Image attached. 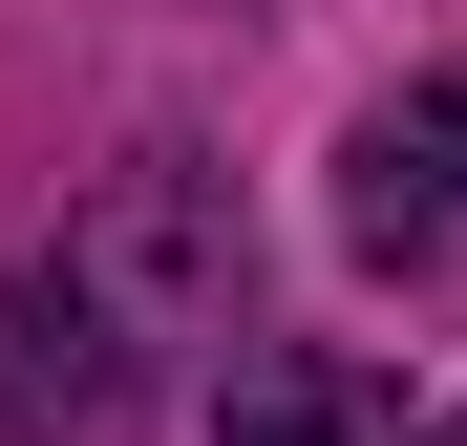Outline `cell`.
Instances as JSON below:
<instances>
[{"instance_id": "6da1fadb", "label": "cell", "mask_w": 467, "mask_h": 446, "mask_svg": "<svg viewBox=\"0 0 467 446\" xmlns=\"http://www.w3.org/2000/svg\"><path fill=\"white\" fill-rule=\"evenodd\" d=\"M0 446H149V319L86 255L0 276Z\"/></svg>"}, {"instance_id": "7a4b0ae2", "label": "cell", "mask_w": 467, "mask_h": 446, "mask_svg": "<svg viewBox=\"0 0 467 446\" xmlns=\"http://www.w3.org/2000/svg\"><path fill=\"white\" fill-rule=\"evenodd\" d=\"M340 234H361L382 276L467 255V64H425L404 107H361V149H340Z\"/></svg>"}, {"instance_id": "3957f363", "label": "cell", "mask_w": 467, "mask_h": 446, "mask_svg": "<svg viewBox=\"0 0 467 446\" xmlns=\"http://www.w3.org/2000/svg\"><path fill=\"white\" fill-rule=\"evenodd\" d=\"M213 446H382V383L319 361V340H255V361H234V404H213Z\"/></svg>"}, {"instance_id": "277c9868", "label": "cell", "mask_w": 467, "mask_h": 446, "mask_svg": "<svg viewBox=\"0 0 467 446\" xmlns=\"http://www.w3.org/2000/svg\"><path fill=\"white\" fill-rule=\"evenodd\" d=\"M446 446H467V425H446Z\"/></svg>"}]
</instances>
